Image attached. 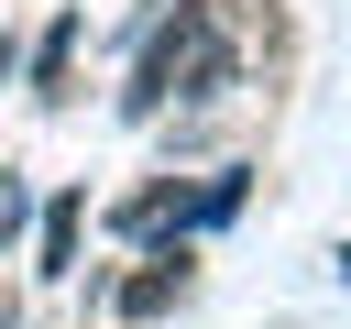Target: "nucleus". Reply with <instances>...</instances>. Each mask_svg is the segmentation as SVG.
<instances>
[{
    "mask_svg": "<svg viewBox=\"0 0 351 329\" xmlns=\"http://www.w3.org/2000/svg\"><path fill=\"white\" fill-rule=\"evenodd\" d=\"M186 285H197V252H186V230H176V241H154V252H143V274H121V285H110V318H165Z\"/></svg>",
    "mask_w": 351,
    "mask_h": 329,
    "instance_id": "f03ea898",
    "label": "nucleus"
},
{
    "mask_svg": "<svg viewBox=\"0 0 351 329\" xmlns=\"http://www.w3.org/2000/svg\"><path fill=\"white\" fill-rule=\"evenodd\" d=\"M77 230H88V197H55V208H44V241H33V274H44V285L77 274Z\"/></svg>",
    "mask_w": 351,
    "mask_h": 329,
    "instance_id": "7ed1b4c3",
    "label": "nucleus"
},
{
    "mask_svg": "<svg viewBox=\"0 0 351 329\" xmlns=\"http://www.w3.org/2000/svg\"><path fill=\"white\" fill-rule=\"evenodd\" d=\"M22 230V175H0V241Z\"/></svg>",
    "mask_w": 351,
    "mask_h": 329,
    "instance_id": "39448f33",
    "label": "nucleus"
},
{
    "mask_svg": "<svg viewBox=\"0 0 351 329\" xmlns=\"http://www.w3.org/2000/svg\"><path fill=\"white\" fill-rule=\"evenodd\" d=\"M66 66H77V11L44 22V44H33V99H66Z\"/></svg>",
    "mask_w": 351,
    "mask_h": 329,
    "instance_id": "20e7f679",
    "label": "nucleus"
},
{
    "mask_svg": "<svg viewBox=\"0 0 351 329\" xmlns=\"http://www.w3.org/2000/svg\"><path fill=\"white\" fill-rule=\"evenodd\" d=\"M241 77V33L219 0H176V22H143V55H132V88H121V121H165L176 99H219Z\"/></svg>",
    "mask_w": 351,
    "mask_h": 329,
    "instance_id": "f257e3e1",
    "label": "nucleus"
},
{
    "mask_svg": "<svg viewBox=\"0 0 351 329\" xmlns=\"http://www.w3.org/2000/svg\"><path fill=\"white\" fill-rule=\"evenodd\" d=\"M0 77H11V33H0Z\"/></svg>",
    "mask_w": 351,
    "mask_h": 329,
    "instance_id": "423d86ee",
    "label": "nucleus"
}]
</instances>
